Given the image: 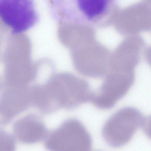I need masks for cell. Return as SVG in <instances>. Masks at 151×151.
<instances>
[{"label": "cell", "mask_w": 151, "mask_h": 151, "mask_svg": "<svg viewBox=\"0 0 151 151\" xmlns=\"http://www.w3.org/2000/svg\"><path fill=\"white\" fill-rule=\"evenodd\" d=\"M51 17L61 25L105 26L117 0H47Z\"/></svg>", "instance_id": "obj_1"}, {"label": "cell", "mask_w": 151, "mask_h": 151, "mask_svg": "<svg viewBox=\"0 0 151 151\" xmlns=\"http://www.w3.org/2000/svg\"><path fill=\"white\" fill-rule=\"evenodd\" d=\"M135 80V73L108 72L91 103L98 109L113 108L129 91Z\"/></svg>", "instance_id": "obj_7"}, {"label": "cell", "mask_w": 151, "mask_h": 151, "mask_svg": "<svg viewBox=\"0 0 151 151\" xmlns=\"http://www.w3.org/2000/svg\"><path fill=\"white\" fill-rule=\"evenodd\" d=\"M70 52L74 67L82 75L94 78L106 75L111 52L95 39L82 43Z\"/></svg>", "instance_id": "obj_3"}, {"label": "cell", "mask_w": 151, "mask_h": 151, "mask_svg": "<svg viewBox=\"0 0 151 151\" xmlns=\"http://www.w3.org/2000/svg\"><path fill=\"white\" fill-rule=\"evenodd\" d=\"M144 41L140 38L123 41L111 54L108 70L135 72L145 51Z\"/></svg>", "instance_id": "obj_8"}, {"label": "cell", "mask_w": 151, "mask_h": 151, "mask_svg": "<svg viewBox=\"0 0 151 151\" xmlns=\"http://www.w3.org/2000/svg\"><path fill=\"white\" fill-rule=\"evenodd\" d=\"M16 142L12 136L0 130V151H15Z\"/></svg>", "instance_id": "obj_10"}, {"label": "cell", "mask_w": 151, "mask_h": 151, "mask_svg": "<svg viewBox=\"0 0 151 151\" xmlns=\"http://www.w3.org/2000/svg\"><path fill=\"white\" fill-rule=\"evenodd\" d=\"M147 120L137 108L124 107L108 119L103 129V136L111 147H121L130 141L137 130L146 127Z\"/></svg>", "instance_id": "obj_2"}, {"label": "cell", "mask_w": 151, "mask_h": 151, "mask_svg": "<svg viewBox=\"0 0 151 151\" xmlns=\"http://www.w3.org/2000/svg\"><path fill=\"white\" fill-rule=\"evenodd\" d=\"M45 139V146L51 151H90L92 145L90 135L74 119L66 121Z\"/></svg>", "instance_id": "obj_4"}, {"label": "cell", "mask_w": 151, "mask_h": 151, "mask_svg": "<svg viewBox=\"0 0 151 151\" xmlns=\"http://www.w3.org/2000/svg\"><path fill=\"white\" fill-rule=\"evenodd\" d=\"M39 19L33 0H0V19L14 33L27 31Z\"/></svg>", "instance_id": "obj_6"}, {"label": "cell", "mask_w": 151, "mask_h": 151, "mask_svg": "<svg viewBox=\"0 0 151 151\" xmlns=\"http://www.w3.org/2000/svg\"><path fill=\"white\" fill-rule=\"evenodd\" d=\"M16 138L22 142L33 143L39 142L46 137L48 134L47 129L42 124H18L14 128Z\"/></svg>", "instance_id": "obj_9"}, {"label": "cell", "mask_w": 151, "mask_h": 151, "mask_svg": "<svg viewBox=\"0 0 151 151\" xmlns=\"http://www.w3.org/2000/svg\"><path fill=\"white\" fill-rule=\"evenodd\" d=\"M56 99L59 107L71 110L91 102L95 93L89 83L70 73H64L55 78Z\"/></svg>", "instance_id": "obj_5"}]
</instances>
